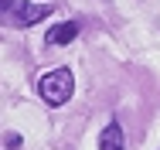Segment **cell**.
<instances>
[{
    "label": "cell",
    "instance_id": "cell-3",
    "mask_svg": "<svg viewBox=\"0 0 160 150\" xmlns=\"http://www.w3.org/2000/svg\"><path fill=\"white\" fill-rule=\"evenodd\" d=\"M99 150H126V137H123V126L119 123H109L99 137Z\"/></svg>",
    "mask_w": 160,
    "mask_h": 150
},
{
    "label": "cell",
    "instance_id": "cell-4",
    "mask_svg": "<svg viewBox=\"0 0 160 150\" xmlns=\"http://www.w3.org/2000/svg\"><path fill=\"white\" fill-rule=\"evenodd\" d=\"M75 34H78V24H75V21H65V24L48 31V44H72Z\"/></svg>",
    "mask_w": 160,
    "mask_h": 150
},
{
    "label": "cell",
    "instance_id": "cell-2",
    "mask_svg": "<svg viewBox=\"0 0 160 150\" xmlns=\"http://www.w3.org/2000/svg\"><path fill=\"white\" fill-rule=\"evenodd\" d=\"M72 89H75V79H72L68 68H55V72H48V75L38 79V92H41V99H44L48 106H62V102H68Z\"/></svg>",
    "mask_w": 160,
    "mask_h": 150
},
{
    "label": "cell",
    "instance_id": "cell-5",
    "mask_svg": "<svg viewBox=\"0 0 160 150\" xmlns=\"http://www.w3.org/2000/svg\"><path fill=\"white\" fill-rule=\"evenodd\" d=\"M3 143L14 150V147H21V137H17V133H7V137H3Z\"/></svg>",
    "mask_w": 160,
    "mask_h": 150
},
{
    "label": "cell",
    "instance_id": "cell-1",
    "mask_svg": "<svg viewBox=\"0 0 160 150\" xmlns=\"http://www.w3.org/2000/svg\"><path fill=\"white\" fill-rule=\"evenodd\" d=\"M55 7L51 3H31V0H0V24L7 28H31L44 21Z\"/></svg>",
    "mask_w": 160,
    "mask_h": 150
}]
</instances>
